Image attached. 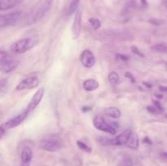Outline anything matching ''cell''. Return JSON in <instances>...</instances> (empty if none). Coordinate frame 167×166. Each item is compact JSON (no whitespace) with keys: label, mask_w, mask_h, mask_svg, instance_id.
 Listing matches in <instances>:
<instances>
[{"label":"cell","mask_w":167,"mask_h":166,"mask_svg":"<svg viewBox=\"0 0 167 166\" xmlns=\"http://www.w3.org/2000/svg\"><path fill=\"white\" fill-rule=\"evenodd\" d=\"M163 156H164L167 157V153H164V154H163Z\"/></svg>","instance_id":"cell-30"},{"label":"cell","mask_w":167,"mask_h":166,"mask_svg":"<svg viewBox=\"0 0 167 166\" xmlns=\"http://www.w3.org/2000/svg\"><path fill=\"white\" fill-rule=\"evenodd\" d=\"M21 15H22V12H19V11L5 14V15H1L0 16V27L3 28L15 25L19 19L21 17Z\"/></svg>","instance_id":"cell-5"},{"label":"cell","mask_w":167,"mask_h":166,"mask_svg":"<svg viewBox=\"0 0 167 166\" xmlns=\"http://www.w3.org/2000/svg\"><path fill=\"white\" fill-rule=\"evenodd\" d=\"M38 36H32L16 41L10 46V51L13 54H23L34 47L38 42Z\"/></svg>","instance_id":"cell-2"},{"label":"cell","mask_w":167,"mask_h":166,"mask_svg":"<svg viewBox=\"0 0 167 166\" xmlns=\"http://www.w3.org/2000/svg\"><path fill=\"white\" fill-rule=\"evenodd\" d=\"M28 114H29V112L26 110V111L23 112L22 113H21V114H19L17 116H16V117H13V118L10 119L9 121H6L4 124H2L1 126H2L5 130L14 129V128H16V126H18L19 125H21L23 121L26 119V117H28Z\"/></svg>","instance_id":"cell-6"},{"label":"cell","mask_w":167,"mask_h":166,"mask_svg":"<svg viewBox=\"0 0 167 166\" xmlns=\"http://www.w3.org/2000/svg\"><path fill=\"white\" fill-rule=\"evenodd\" d=\"M21 166H29V164H27V163H22V165Z\"/></svg>","instance_id":"cell-29"},{"label":"cell","mask_w":167,"mask_h":166,"mask_svg":"<svg viewBox=\"0 0 167 166\" xmlns=\"http://www.w3.org/2000/svg\"><path fill=\"white\" fill-rule=\"evenodd\" d=\"M19 64H20V62L18 60L12 59H11V57H9L8 59H5L4 61L0 62V68L2 70V72L8 73V72L15 70L16 68L18 67Z\"/></svg>","instance_id":"cell-12"},{"label":"cell","mask_w":167,"mask_h":166,"mask_svg":"<svg viewBox=\"0 0 167 166\" xmlns=\"http://www.w3.org/2000/svg\"><path fill=\"white\" fill-rule=\"evenodd\" d=\"M79 2L80 0H71V3L69 5V8H68V13L73 14L76 10H77L78 4H79Z\"/></svg>","instance_id":"cell-22"},{"label":"cell","mask_w":167,"mask_h":166,"mask_svg":"<svg viewBox=\"0 0 167 166\" xmlns=\"http://www.w3.org/2000/svg\"><path fill=\"white\" fill-rule=\"evenodd\" d=\"M131 50H132V52H133L134 54L137 55H139L140 57H144V55L143 54L136 46H131Z\"/></svg>","instance_id":"cell-25"},{"label":"cell","mask_w":167,"mask_h":166,"mask_svg":"<svg viewBox=\"0 0 167 166\" xmlns=\"http://www.w3.org/2000/svg\"><path fill=\"white\" fill-rule=\"evenodd\" d=\"M151 48L152 50L157 51V52H167V46L166 44H162V43L156 44V45L153 46Z\"/></svg>","instance_id":"cell-20"},{"label":"cell","mask_w":167,"mask_h":166,"mask_svg":"<svg viewBox=\"0 0 167 166\" xmlns=\"http://www.w3.org/2000/svg\"><path fill=\"white\" fill-rule=\"evenodd\" d=\"M133 164H134L133 160L131 159V157L126 156L120 161L118 166H133Z\"/></svg>","instance_id":"cell-21"},{"label":"cell","mask_w":167,"mask_h":166,"mask_svg":"<svg viewBox=\"0 0 167 166\" xmlns=\"http://www.w3.org/2000/svg\"><path fill=\"white\" fill-rule=\"evenodd\" d=\"M45 93V90L44 88H40L39 90H38L36 91V93L34 94V96L32 97V99H30L29 103L28 104L27 110L28 112H31L33 110H34L37 108V106L40 103V102L42 99V97L44 95Z\"/></svg>","instance_id":"cell-9"},{"label":"cell","mask_w":167,"mask_h":166,"mask_svg":"<svg viewBox=\"0 0 167 166\" xmlns=\"http://www.w3.org/2000/svg\"><path fill=\"white\" fill-rule=\"evenodd\" d=\"M108 81H109L111 84H113V85L118 84V82H119V79H120L119 75H118V73H117L116 72H110V73L108 74Z\"/></svg>","instance_id":"cell-19"},{"label":"cell","mask_w":167,"mask_h":166,"mask_svg":"<svg viewBox=\"0 0 167 166\" xmlns=\"http://www.w3.org/2000/svg\"><path fill=\"white\" fill-rule=\"evenodd\" d=\"M104 112L106 116L110 117L111 118H114V119H118L122 115L121 111L118 108H115V107H110V108H105Z\"/></svg>","instance_id":"cell-15"},{"label":"cell","mask_w":167,"mask_h":166,"mask_svg":"<svg viewBox=\"0 0 167 166\" xmlns=\"http://www.w3.org/2000/svg\"><path fill=\"white\" fill-rule=\"evenodd\" d=\"M99 82L95 79H87L83 82V88L86 91H93L99 87Z\"/></svg>","instance_id":"cell-14"},{"label":"cell","mask_w":167,"mask_h":166,"mask_svg":"<svg viewBox=\"0 0 167 166\" xmlns=\"http://www.w3.org/2000/svg\"><path fill=\"white\" fill-rule=\"evenodd\" d=\"M132 131L130 129H127L122 132L118 137H116L115 139H110L109 140V144L111 145H115V146H120L123 144H127L128 139H130Z\"/></svg>","instance_id":"cell-10"},{"label":"cell","mask_w":167,"mask_h":166,"mask_svg":"<svg viewBox=\"0 0 167 166\" xmlns=\"http://www.w3.org/2000/svg\"><path fill=\"white\" fill-rule=\"evenodd\" d=\"M81 29V12L77 11L75 15L73 24L72 26V36L73 39H77L80 36Z\"/></svg>","instance_id":"cell-11"},{"label":"cell","mask_w":167,"mask_h":166,"mask_svg":"<svg viewBox=\"0 0 167 166\" xmlns=\"http://www.w3.org/2000/svg\"><path fill=\"white\" fill-rule=\"evenodd\" d=\"M93 125L97 130L106 132L110 135H116V129L112 126V124H108L101 116H95L93 119Z\"/></svg>","instance_id":"cell-4"},{"label":"cell","mask_w":167,"mask_h":166,"mask_svg":"<svg viewBox=\"0 0 167 166\" xmlns=\"http://www.w3.org/2000/svg\"><path fill=\"white\" fill-rule=\"evenodd\" d=\"M80 61L85 68H90L95 64V57L90 50H84L80 55Z\"/></svg>","instance_id":"cell-8"},{"label":"cell","mask_w":167,"mask_h":166,"mask_svg":"<svg viewBox=\"0 0 167 166\" xmlns=\"http://www.w3.org/2000/svg\"><path fill=\"white\" fill-rule=\"evenodd\" d=\"M21 161L22 163H27L29 164L30 161L32 160V157H33V152H32V150L29 148H25L21 152Z\"/></svg>","instance_id":"cell-17"},{"label":"cell","mask_w":167,"mask_h":166,"mask_svg":"<svg viewBox=\"0 0 167 166\" xmlns=\"http://www.w3.org/2000/svg\"><path fill=\"white\" fill-rule=\"evenodd\" d=\"M89 22H90V25L92 26L94 30L99 29V27H100V25H101V23H100V21H99L98 19L90 18L89 19Z\"/></svg>","instance_id":"cell-23"},{"label":"cell","mask_w":167,"mask_h":166,"mask_svg":"<svg viewBox=\"0 0 167 166\" xmlns=\"http://www.w3.org/2000/svg\"><path fill=\"white\" fill-rule=\"evenodd\" d=\"M21 1L22 0H0V9L2 11L11 9L20 3Z\"/></svg>","instance_id":"cell-13"},{"label":"cell","mask_w":167,"mask_h":166,"mask_svg":"<svg viewBox=\"0 0 167 166\" xmlns=\"http://www.w3.org/2000/svg\"><path fill=\"white\" fill-rule=\"evenodd\" d=\"M39 84V79L38 77H29L21 81L18 85H16V90H29V89H34Z\"/></svg>","instance_id":"cell-7"},{"label":"cell","mask_w":167,"mask_h":166,"mask_svg":"<svg viewBox=\"0 0 167 166\" xmlns=\"http://www.w3.org/2000/svg\"><path fill=\"white\" fill-rule=\"evenodd\" d=\"M117 56H118V58L122 59V60H127V59H128V57H127V55H124L118 54L117 55Z\"/></svg>","instance_id":"cell-27"},{"label":"cell","mask_w":167,"mask_h":166,"mask_svg":"<svg viewBox=\"0 0 167 166\" xmlns=\"http://www.w3.org/2000/svg\"><path fill=\"white\" fill-rule=\"evenodd\" d=\"M77 147L80 148V149L83 150V151H85L86 152H91V148H89L86 144H85L84 143H82L81 141H77Z\"/></svg>","instance_id":"cell-24"},{"label":"cell","mask_w":167,"mask_h":166,"mask_svg":"<svg viewBox=\"0 0 167 166\" xmlns=\"http://www.w3.org/2000/svg\"><path fill=\"white\" fill-rule=\"evenodd\" d=\"M39 147L47 152H55L63 147L62 141L55 137H47L39 142Z\"/></svg>","instance_id":"cell-3"},{"label":"cell","mask_w":167,"mask_h":166,"mask_svg":"<svg viewBox=\"0 0 167 166\" xmlns=\"http://www.w3.org/2000/svg\"><path fill=\"white\" fill-rule=\"evenodd\" d=\"M127 145L128 148H131V149H137L139 148V145H140V139H139V137L136 134H134L132 133L130 137V139H128L127 141Z\"/></svg>","instance_id":"cell-16"},{"label":"cell","mask_w":167,"mask_h":166,"mask_svg":"<svg viewBox=\"0 0 167 166\" xmlns=\"http://www.w3.org/2000/svg\"><path fill=\"white\" fill-rule=\"evenodd\" d=\"M154 106H148V111L154 114H159V113H162L163 112V108H162L161 104L159 103V102H156L154 101Z\"/></svg>","instance_id":"cell-18"},{"label":"cell","mask_w":167,"mask_h":166,"mask_svg":"<svg viewBox=\"0 0 167 166\" xmlns=\"http://www.w3.org/2000/svg\"><path fill=\"white\" fill-rule=\"evenodd\" d=\"M126 76H127V78H129L130 80H131L132 82H135V78L133 77L132 74H131L130 72H127V73H126Z\"/></svg>","instance_id":"cell-26"},{"label":"cell","mask_w":167,"mask_h":166,"mask_svg":"<svg viewBox=\"0 0 167 166\" xmlns=\"http://www.w3.org/2000/svg\"><path fill=\"white\" fill-rule=\"evenodd\" d=\"M141 3L142 4H145L147 6V1L146 0H141Z\"/></svg>","instance_id":"cell-28"},{"label":"cell","mask_w":167,"mask_h":166,"mask_svg":"<svg viewBox=\"0 0 167 166\" xmlns=\"http://www.w3.org/2000/svg\"><path fill=\"white\" fill-rule=\"evenodd\" d=\"M52 2L53 0H40L28 14L27 17L25 18V23L31 25L43 17L51 8Z\"/></svg>","instance_id":"cell-1"}]
</instances>
